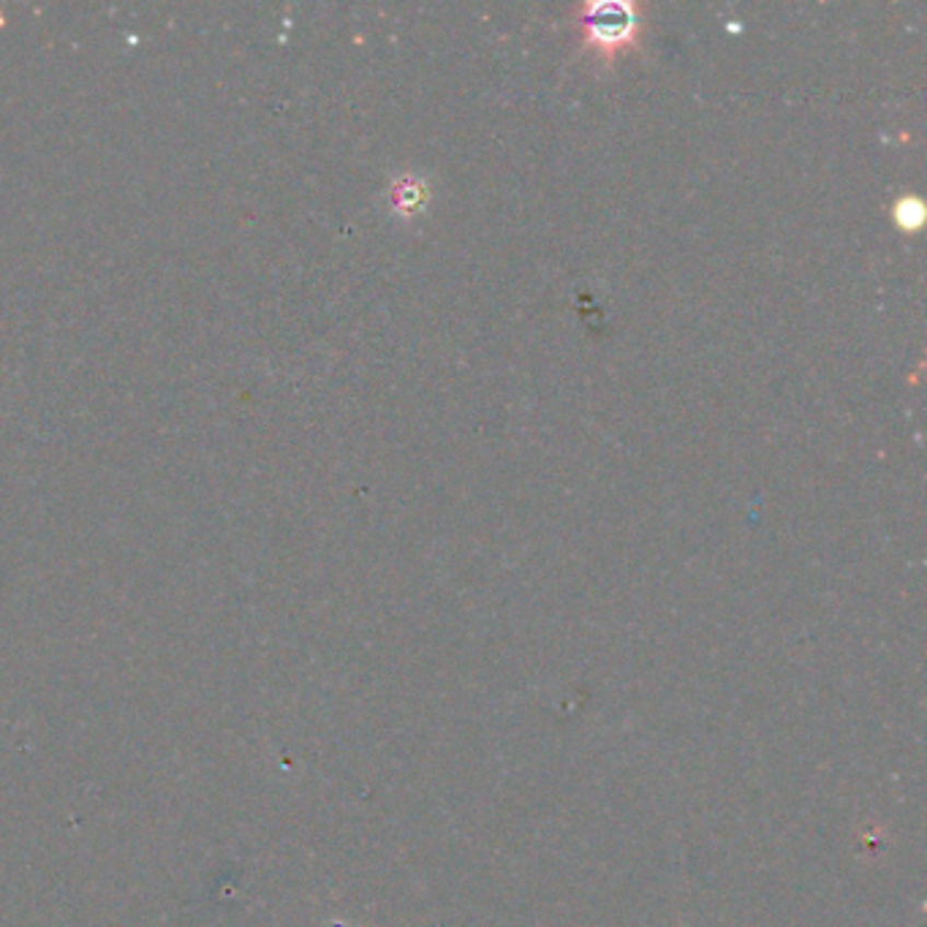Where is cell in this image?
Returning <instances> with one entry per match:
<instances>
[{"label":"cell","instance_id":"6da1fadb","mask_svg":"<svg viewBox=\"0 0 927 927\" xmlns=\"http://www.w3.org/2000/svg\"><path fill=\"white\" fill-rule=\"evenodd\" d=\"M574 27L579 31V49L610 69L620 55L639 49L645 20L639 5L629 0H596L574 9Z\"/></svg>","mask_w":927,"mask_h":927},{"label":"cell","instance_id":"7a4b0ae2","mask_svg":"<svg viewBox=\"0 0 927 927\" xmlns=\"http://www.w3.org/2000/svg\"><path fill=\"white\" fill-rule=\"evenodd\" d=\"M392 202L400 212L409 215V212L422 210V204L427 202V188H424V183L413 180V177H400L392 188Z\"/></svg>","mask_w":927,"mask_h":927},{"label":"cell","instance_id":"3957f363","mask_svg":"<svg viewBox=\"0 0 927 927\" xmlns=\"http://www.w3.org/2000/svg\"><path fill=\"white\" fill-rule=\"evenodd\" d=\"M895 221L903 232H917L925 223V207L917 197H903L895 204Z\"/></svg>","mask_w":927,"mask_h":927}]
</instances>
